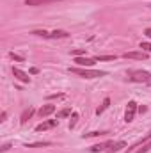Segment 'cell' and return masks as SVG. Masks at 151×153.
Instances as JSON below:
<instances>
[{"label": "cell", "instance_id": "obj_1", "mask_svg": "<svg viewBox=\"0 0 151 153\" xmlns=\"http://www.w3.org/2000/svg\"><path fill=\"white\" fill-rule=\"evenodd\" d=\"M126 78L130 82H137V84H146L151 87V73L146 70H130L126 73Z\"/></svg>", "mask_w": 151, "mask_h": 153}, {"label": "cell", "instance_id": "obj_2", "mask_svg": "<svg viewBox=\"0 0 151 153\" xmlns=\"http://www.w3.org/2000/svg\"><path fill=\"white\" fill-rule=\"evenodd\" d=\"M68 71H70V73H73V75L82 76V78H101V76L107 75L105 71L89 70V68H68Z\"/></svg>", "mask_w": 151, "mask_h": 153}, {"label": "cell", "instance_id": "obj_3", "mask_svg": "<svg viewBox=\"0 0 151 153\" xmlns=\"http://www.w3.org/2000/svg\"><path fill=\"white\" fill-rule=\"evenodd\" d=\"M32 34L41 36V38H50V39H64L70 36V32H66V30H52V32H48V30H32Z\"/></svg>", "mask_w": 151, "mask_h": 153}, {"label": "cell", "instance_id": "obj_4", "mask_svg": "<svg viewBox=\"0 0 151 153\" xmlns=\"http://www.w3.org/2000/svg\"><path fill=\"white\" fill-rule=\"evenodd\" d=\"M135 112H137V103L132 100V102H128V107H126V112H124V121L132 123L133 117H135Z\"/></svg>", "mask_w": 151, "mask_h": 153}, {"label": "cell", "instance_id": "obj_5", "mask_svg": "<svg viewBox=\"0 0 151 153\" xmlns=\"http://www.w3.org/2000/svg\"><path fill=\"white\" fill-rule=\"evenodd\" d=\"M123 57L124 59H137V61H146L148 59V52H126V53H123Z\"/></svg>", "mask_w": 151, "mask_h": 153}, {"label": "cell", "instance_id": "obj_6", "mask_svg": "<svg viewBox=\"0 0 151 153\" xmlns=\"http://www.w3.org/2000/svg\"><path fill=\"white\" fill-rule=\"evenodd\" d=\"M13 75L16 80H20V82H23V84H29L30 82V76L29 73H25L23 70H20V68H13Z\"/></svg>", "mask_w": 151, "mask_h": 153}, {"label": "cell", "instance_id": "obj_7", "mask_svg": "<svg viewBox=\"0 0 151 153\" xmlns=\"http://www.w3.org/2000/svg\"><path fill=\"white\" fill-rule=\"evenodd\" d=\"M57 125V119H48V121H43L41 125H38L36 126V130L38 132H43V130H50V128H53Z\"/></svg>", "mask_w": 151, "mask_h": 153}, {"label": "cell", "instance_id": "obj_8", "mask_svg": "<svg viewBox=\"0 0 151 153\" xmlns=\"http://www.w3.org/2000/svg\"><path fill=\"white\" fill-rule=\"evenodd\" d=\"M53 2H62V0H25V5H48Z\"/></svg>", "mask_w": 151, "mask_h": 153}, {"label": "cell", "instance_id": "obj_9", "mask_svg": "<svg viewBox=\"0 0 151 153\" xmlns=\"http://www.w3.org/2000/svg\"><path fill=\"white\" fill-rule=\"evenodd\" d=\"M52 112H55V105H44V107L39 109V116L41 117H46V116H50Z\"/></svg>", "mask_w": 151, "mask_h": 153}, {"label": "cell", "instance_id": "obj_10", "mask_svg": "<svg viewBox=\"0 0 151 153\" xmlns=\"http://www.w3.org/2000/svg\"><path fill=\"white\" fill-rule=\"evenodd\" d=\"M75 62H78L80 66H85V68H89V66H93V64L96 62V59H85V57H76Z\"/></svg>", "mask_w": 151, "mask_h": 153}, {"label": "cell", "instance_id": "obj_11", "mask_svg": "<svg viewBox=\"0 0 151 153\" xmlns=\"http://www.w3.org/2000/svg\"><path fill=\"white\" fill-rule=\"evenodd\" d=\"M123 148H126V143H124V141H117V143H112V144H110L109 152L114 153V152H119V150H123Z\"/></svg>", "mask_w": 151, "mask_h": 153}, {"label": "cell", "instance_id": "obj_12", "mask_svg": "<svg viewBox=\"0 0 151 153\" xmlns=\"http://www.w3.org/2000/svg\"><path fill=\"white\" fill-rule=\"evenodd\" d=\"M34 114V109H27V111H23V114H21V119H20V123L21 125H25L27 121H29V117H32Z\"/></svg>", "mask_w": 151, "mask_h": 153}, {"label": "cell", "instance_id": "obj_13", "mask_svg": "<svg viewBox=\"0 0 151 153\" xmlns=\"http://www.w3.org/2000/svg\"><path fill=\"white\" fill-rule=\"evenodd\" d=\"M110 144H112V143H103V144H96V146H93V148H91V152H105V150H107V148H110Z\"/></svg>", "mask_w": 151, "mask_h": 153}, {"label": "cell", "instance_id": "obj_14", "mask_svg": "<svg viewBox=\"0 0 151 153\" xmlns=\"http://www.w3.org/2000/svg\"><path fill=\"white\" fill-rule=\"evenodd\" d=\"M151 150V139L148 141V143H144L142 144V148H139V150H133L132 153H146V152H150Z\"/></svg>", "mask_w": 151, "mask_h": 153}, {"label": "cell", "instance_id": "obj_15", "mask_svg": "<svg viewBox=\"0 0 151 153\" xmlns=\"http://www.w3.org/2000/svg\"><path fill=\"white\" fill-rule=\"evenodd\" d=\"M109 105H110V100H109V98H105V100H103V103H101V107H98V109H96V114L100 116L105 109H109Z\"/></svg>", "mask_w": 151, "mask_h": 153}, {"label": "cell", "instance_id": "obj_16", "mask_svg": "<svg viewBox=\"0 0 151 153\" xmlns=\"http://www.w3.org/2000/svg\"><path fill=\"white\" fill-rule=\"evenodd\" d=\"M96 61H114L115 59V55H98V57H94Z\"/></svg>", "mask_w": 151, "mask_h": 153}, {"label": "cell", "instance_id": "obj_17", "mask_svg": "<svg viewBox=\"0 0 151 153\" xmlns=\"http://www.w3.org/2000/svg\"><path fill=\"white\" fill-rule=\"evenodd\" d=\"M139 48H141V50H144V52H151V43H146V41H144V43H141V45H139Z\"/></svg>", "mask_w": 151, "mask_h": 153}, {"label": "cell", "instance_id": "obj_18", "mask_svg": "<svg viewBox=\"0 0 151 153\" xmlns=\"http://www.w3.org/2000/svg\"><path fill=\"white\" fill-rule=\"evenodd\" d=\"M70 114H71V111H70V109H62V111L57 114V117H66V116H70Z\"/></svg>", "mask_w": 151, "mask_h": 153}, {"label": "cell", "instance_id": "obj_19", "mask_svg": "<svg viewBox=\"0 0 151 153\" xmlns=\"http://www.w3.org/2000/svg\"><path fill=\"white\" fill-rule=\"evenodd\" d=\"M39 146H50V143H36V144H27V148H39Z\"/></svg>", "mask_w": 151, "mask_h": 153}, {"label": "cell", "instance_id": "obj_20", "mask_svg": "<svg viewBox=\"0 0 151 153\" xmlns=\"http://www.w3.org/2000/svg\"><path fill=\"white\" fill-rule=\"evenodd\" d=\"M9 57H11V59H14V61H18V62H21V61H23V57H21V55H16L14 52H11V53H9Z\"/></svg>", "mask_w": 151, "mask_h": 153}, {"label": "cell", "instance_id": "obj_21", "mask_svg": "<svg viewBox=\"0 0 151 153\" xmlns=\"http://www.w3.org/2000/svg\"><path fill=\"white\" fill-rule=\"evenodd\" d=\"M105 132H91V134H85L84 137H98V135H103Z\"/></svg>", "mask_w": 151, "mask_h": 153}, {"label": "cell", "instance_id": "obj_22", "mask_svg": "<svg viewBox=\"0 0 151 153\" xmlns=\"http://www.w3.org/2000/svg\"><path fill=\"white\" fill-rule=\"evenodd\" d=\"M76 119H78V114H76V112H73V114H71V123H70V126H75Z\"/></svg>", "mask_w": 151, "mask_h": 153}, {"label": "cell", "instance_id": "obj_23", "mask_svg": "<svg viewBox=\"0 0 151 153\" xmlns=\"http://www.w3.org/2000/svg\"><path fill=\"white\" fill-rule=\"evenodd\" d=\"M9 148H11V144H4V146H2V148H0V152H7V150H9Z\"/></svg>", "mask_w": 151, "mask_h": 153}, {"label": "cell", "instance_id": "obj_24", "mask_svg": "<svg viewBox=\"0 0 151 153\" xmlns=\"http://www.w3.org/2000/svg\"><path fill=\"white\" fill-rule=\"evenodd\" d=\"M5 117H7V112L4 111V112H2V116H0V121H5Z\"/></svg>", "mask_w": 151, "mask_h": 153}, {"label": "cell", "instance_id": "obj_25", "mask_svg": "<svg viewBox=\"0 0 151 153\" xmlns=\"http://www.w3.org/2000/svg\"><path fill=\"white\" fill-rule=\"evenodd\" d=\"M144 34H146L148 38H151V29H146V30H144Z\"/></svg>", "mask_w": 151, "mask_h": 153}, {"label": "cell", "instance_id": "obj_26", "mask_svg": "<svg viewBox=\"0 0 151 153\" xmlns=\"http://www.w3.org/2000/svg\"><path fill=\"white\" fill-rule=\"evenodd\" d=\"M148 5H150V7H151V4H148Z\"/></svg>", "mask_w": 151, "mask_h": 153}]
</instances>
